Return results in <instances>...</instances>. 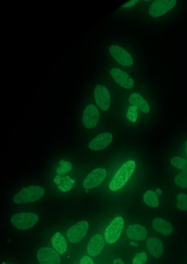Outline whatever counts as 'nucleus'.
<instances>
[{
  "label": "nucleus",
  "instance_id": "obj_1",
  "mask_svg": "<svg viewBox=\"0 0 187 264\" xmlns=\"http://www.w3.org/2000/svg\"><path fill=\"white\" fill-rule=\"evenodd\" d=\"M136 165L135 162L133 160L127 161L123 165L110 182L109 189L113 191H116L122 189L133 175Z\"/></svg>",
  "mask_w": 187,
  "mask_h": 264
},
{
  "label": "nucleus",
  "instance_id": "obj_2",
  "mask_svg": "<svg viewBox=\"0 0 187 264\" xmlns=\"http://www.w3.org/2000/svg\"><path fill=\"white\" fill-rule=\"evenodd\" d=\"M45 193V189L39 186L25 187L14 196L13 201L16 204L33 203L41 199Z\"/></svg>",
  "mask_w": 187,
  "mask_h": 264
},
{
  "label": "nucleus",
  "instance_id": "obj_3",
  "mask_svg": "<svg viewBox=\"0 0 187 264\" xmlns=\"http://www.w3.org/2000/svg\"><path fill=\"white\" fill-rule=\"evenodd\" d=\"M39 220V216L35 213L24 212L17 213L11 218L14 226L19 230H27L32 228Z\"/></svg>",
  "mask_w": 187,
  "mask_h": 264
},
{
  "label": "nucleus",
  "instance_id": "obj_4",
  "mask_svg": "<svg viewBox=\"0 0 187 264\" xmlns=\"http://www.w3.org/2000/svg\"><path fill=\"white\" fill-rule=\"evenodd\" d=\"M176 0H155L149 8V15L153 18H161L173 9L176 6Z\"/></svg>",
  "mask_w": 187,
  "mask_h": 264
},
{
  "label": "nucleus",
  "instance_id": "obj_5",
  "mask_svg": "<svg viewBox=\"0 0 187 264\" xmlns=\"http://www.w3.org/2000/svg\"><path fill=\"white\" fill-rule=\"evenodd\" d=\"M124 226V220L121 217L115 218L106 228L104 237L109 244H115L120 237Z\"/></svg>",
  "mask_w": 187,
  "mask_h": 264
},
{
  "label": "nucleus",
  "instance_id": "obj_6",
  "mask_svg": "<svg viewBox=\"0 0 187 264\" xmlns=\"http://www.w3.org/2000/svg\"><path fill=\"white\" fill-rule=\"evenodd\" d=\"M109 52L114 60L120 66L131 67L134 64V58L132 55L122 47L118 45H112L109 47Z\"/></svg>",
  "mask_w": 187,
  "mask_h": 264
},
{
  "label": "nucleus",
  "instance_id": "obj_7",
  "mask_svg": "<svg viewBox=\"0 0 187 264\" xmlns=\"http://www.w3.org/2000/svg\"><path fill=\"white\" fill-rule=\"evenodd\" d=\"M109 73L112 78L119 86L126 89H132L135 87V81L125 71L119 68H112Z\"/></svg>",
  "mask_w": 187,
  "mask_h": 264
},
{
  "label": "nucleus",
  "instance_id": "obj_8",
  "mask_svg": "<svg viewBox=\"0 0 187 264\" xmlns=\"http://www.w3.org/2000/svg\"><path fill=\"white\" fill-rule=\"evenodd\" d=\"M107 176V172L105 169H95L85 178L83 182V187L87 190L97 188L103 183Z\"/></svg>",
  "mask_w": 187,
  "mask_h": 264
},
{
  "label": "nucleus",
  "instance_id": "obj_9",
  "mask_svg": "<svg viewBox=\"0 0 187 264\" xmlns=\"http://www.w3.org/2000/svg\"><path fill=\"white\" fill-rule=\"evenodd\" d=\"M89 225L86 221H81L71 226L67 232L68 240L73 244H78L86 236Z\"/></svg>",
  "mask_w": 187,
  "mask_h": 264
},
{
  "label": "nucleus",
  "instance_id": "obj_10",
  "mask_svg": "<svg viewBox=\"0 0 187 264\" xmlns=\"http://www.w3.org/2000/svg\"><path fill=\"white\" fill-rule=\"evenodd\" d=\"M100 113L95 105L89 104L85 108L82 118L84 126L87 129L96 127L100 121Z\"/></svg>",
  "mask_w": 187,
  "mask_h": 264
},
{
  "label": "nucleus",
  "instance_id": "obj_11",
  "mask_svg": "<svg viewBox=\"0 0 187 264\" xmlns=\"http://www.w3.org/2000/svg\"><path fill=\"white\" fill-rule=\"evenodd\" d=\"M94 97L97 106L103 112H107L111 103L110 93L103 85L98 84L94 90Z\"/></svg>",
  "mask_w": 187,
  "mask_h": 264
},
{
  "label": "nucleus",
  "instance_id": "obj_12",
  "mask_svg": "<svg viewBox=\"0 0 187 264\" xmlns=\"http://www.w3.org/2000/svg\"><path fill=\"white\" fill-rule=\"evenodd\" d=\"M38 261L40 264H61L60 255L52 248L45 247L38 251Z\"/></svg>",
  "mask_w": 187,
  "mask_h": 264
},
{
  "label": "nucleus",
  "instance_id": "obj_13",
  "mask_svg": "<svg viewBox=\"0 0 187 264\" xmlns=\"http://www.w3.org/2000/svg\"><path fill=\"white\" fill-rule=\"evenodd\" d=\"M113 135L109 132L103 133L97 135L88 144V147L92 151H99L104 150L111 144Z\"/></svg>",
  "mask_w": 187,
  "mask_h": 264
},
{
  "label": "nucleus",
  "instance_id": "obj_14",
  "mask_svg": "<svg viewBox=\"0 0 187 264\" xmlns=\"http://www.w3.org/2000/svg\"><path fill=\"white\" fill-rule=\"evenodd\" d=\"M104 246L103 237L97 234L93 236L89 241L87 246V253L91 257H96L99 255Z\"/></svg>",
  "mask_w": 187,
  "mask_h": 264
},
{
  "label": "nucleus",
  "instance_id": "obj_15",
  "mask_svg": "<svg viewBox=\"0 0 187 264\" xmlns=\"http://www.w3.org/2000/svg\"><path fill=\"white\" fill-rule=\"evenodd\" d=\"M127 236L132 240L141 241L146 239L147 231L146 228L141 225H133L127 228Z\"/></svg>",
  "mask_w": 187,
  "mask_h": 264
},
{
  "label": "nucleus",
  "instance_id": "obj_16",
  "mask_svg": "<svg viewBox=\"0 0 187 264\" xmlns=\"http://www.w3.org/2000/svg\"><path fill=\"white\" fill-rule=\"evenodd\" d=\"M129 103L135 108L141 110L144 113L150 112V106L147 101L138 93H132L129 98Z\"/></svg>",
  "mask_w": 187,
  "mask_h": 264
},
{
  "label": "nucleus",
  "instance_id": "obj_17",
  "mask_svg": "<svg viewBox=\"0 0 187 264\" xmlns=\"http://www.w3.org/2000/svg\"><path fill=\"white\" fill-rule=\"evenodd\" d=\"M147 248L149 252L155 258H159L162 255L164 246L162 242L158 238H152L147 242Z\"/></svg>",
  "mask_w": 187,
  "mask_h": 264
},
{
  "label": "nucleus",
  "instance_id": "obj_18",
  "mask_svg": "<svg viewBox=\"0 0 187 264\" xmlns=\"http://www.w3.org/2000/svg\"><path fill=\"white\" fill-rule=\"evenodd\" d=\"M153 228L164 236H170L173 232L172 225L161 218H156L153 221Z\"/></svg>",
  "mask_w": 187,
  "mask_h": 264
},
{
  "label": "nucleus",
  "instance_id": "obj_19",
  "mask_svg": "<svg viewBox=\"0 0 187 264\" xmlns=\"http://www.w3.org/2000/svg\"><path fill=\"white\" fill-rule=\"evenodd\" d=\"M52 245L59 255H63L67 250V243L65 238L60 232H57L52 238Z\"/></svg>",
  "mask_w": 187,
  "mask_h": 264
},
{
  "label": "nucleus",
  "instance_id": "obj_20",
  "mask_svg": "<svg viewBox=\"0 0 187 264\" xmlns=\"http://www.w3.org/2000/svg\"><path fill=\"white\" fill-rule=\"evenodd\" d=\"M143 201L148 206L152 207H157L159 205L158 195L152 190L147 191L143 195Z\"/></svg>",
  "mask_w": 187,
  "mask_h": 264
},
{
  "label": "nucleus",
  "instance_id": "obj_21",
  "mask_svg": "<svg viewBox=\"0 0 187 264\" xmlns=\"http://www.w3.org/2000/svg\"><path fill=\"white\" fill-rule=\"evenodd\" d=\"M58 178V180L57 181L55 180V182H56L58 186V188L61 191H64V192L70 190L73 187L74 181L72 180L70 177L67 176Z\"/></svg>",
  "mask_w": 187,
  "mask_h": 264
},
{
  "label": "nucleus",
  "instance_id": "obj_22",
  "mask_svg": "<svg viewBox=\"0 0 187 264\" xmlns=\"http://www.w3.org/2000/svg\"><path fill=\"white\" fill-rule=\"evenodd\" d=\"M72 169H73V166L69 161L62 160L59 161L56 172L59 175H65L70 172Z\"/></svg>",
  "mask_w": 187,
  "mask_h": 264
},
{
  "label": "nucleus",
  "instance_id": "obj_23",
  "mask_svg": "<svg viewBox=\"0 0 187 264\" xmlns=\"http://www.w3.org/2000/svg\"><path fill=\"white\" fill-rule=\"evenodd\" d=\"M173 167L187 172V160L180 157H174L171 160Z\"/></svg>",
  "mask_w": 187,
  "mask_h": 264
},
{
  "label": "nucleus",
  "instance_id": "obj_24",
  "mask_svg": "<svg viewBox=\"0 0 187 264\" xmlns=\"http://www.w3.org/2000/svg\"><path fill=\"white\" fill-rule=\"evenodd\" d=\"M174 182L178 187L183 189H187V172H181L177 174Z\"/></svg>",
  "mask_w": 187,
  "mask_h": 264
},
{
  "label": "nucleus",
  "instance_id": "obj_25",
  "mask_svg": "<svg viewBox=\"0 0 187 264\" xmlns=\"http://www.w3.org/2000/svg\"><path fill=\"white\" fill-rule=\"evenodd\" d=\"M177 207L179 209L184 211H187V194L180 193L177 195Z\"/></svg>",
  "mask_w": 187,
  "mask_h": 264
},
{
  "label": "nucleus",
  "instance_id": "obj_26",
  "mask_svg": "<svg viewBox=\"0 0 187 264\" xmlns=\"http://www.w3.org/2000/svg\"><path fill=\"white\" fill-rule=\"evenodd\" d=\"M137 108L134 106H130L127 112V117L131 122L135 123L137 122L138 115Z\"/></svg>",
  "mask_w": 187,
  "mask_h": 264
},
{
  "label": "nucleus",
  "instance_id": "obj_27",
  "mask_svg": "<svg viewBox=\"0 0 187 264\" xmlns=\"http://www.w3.org/2000/svg\"><path fill=\"white\" fill-rule=\"evenodd\" d=\"M148 261L147 255L145 252H140L136 255L133 260V264H145Z\"/></svg>",
  "mask_w": 187,
  "mask_h": 264
},
{
  "label": "nucleus",
  "instance_id": "obj_28",
  "mask_svg": "<svg viewBox=\"0 0 187 264\" xmlns=\"http://www.w3.org/2000/svg\"><path fill=\"white\" fill-rule=\"evenodd\" d=\"M139 2L138 0H133V1H130L123 4L121 6V8H124V9H127V8H130L133 7Z\"/></svg>",
  "mask_w": 187,
  "mask_h": 264
},
{
  "label": "nucleus",
  "instance_id": "obj_29",
  "mask_svg": "<svg viewBox=\"0 0 187 264\" xmlns=\"http://www.w3.org/2000/svg\"><path fill=\"white\" fill-rule=\"evenodd\" d=\"M80 264H94L91 258L88 256H84L81 259Z\"/></svg>",
  "mask_w": 187,
  "mask_h": 264
},
{
  "label": "nucleus",
  "instance_id": "obj_30",
  "mask_svg": "<svg viewBox=\"0 0 187 264\" xmlns=\"http://www.w3.org/2000/svg\"><path fill=\"white\" fill-rule=\"evenodd\" d=\"M113 264H125L121 259L119 258L115 259L113 261Z\"/></svg>",
  "mask_w": 187,
  "mask_h": 264
},
{
  "label": "nucleus",
  "instance_id": "obj_31",
  "mask_svg": "<svg viewBox=\"0 0 187 264\" xmlns=\"http://www.w3.org/2000/svg\"></svg>",
  "mask_w": 187,
  "mask_h": 264
},
{
  "label": "nucleus",
  "instance_id": "obj_32",
  "mask_svg": "<svg viewBox=\"0 0 187 264\" xmlns=\"http://www.w3.org/2000/svg\"></svg>",
  "mask_w": 187,
  "mask_h": 264
},
{
  "label": "nucleus",
  "instance_id": "obj_33",
  "mask_svg": "<svg viewBox=\"0 0 187 264\" xmlns=\"http://www.w3.org/2000/svg\"></svg>",
  "mask_w": 187,
  "mask_h": 264
}]
</instances>
